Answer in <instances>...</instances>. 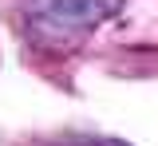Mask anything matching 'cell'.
I'll return each instance as SVG.
<instances>
[{"mask_svg": "<svg viewBox=\"0 0 158 146\" xmlns=\"http://www.w3.org/2000/svg\"><path fill=\"white\" fill-rule=\"evenodd\" d=\"M127 0H24V32L44 51H67L115 16Z\"/></svg>", "mask_w": 158, "mask_h": 146, "instance_id": "obj_1", "label": "cell"}]
</instances>
